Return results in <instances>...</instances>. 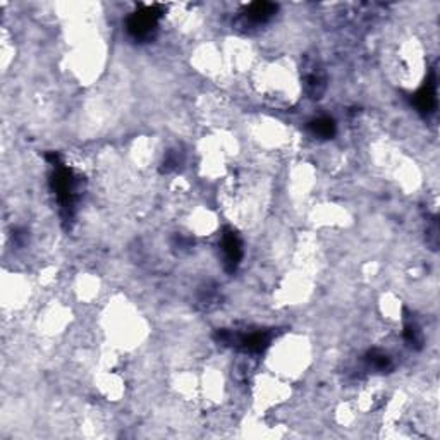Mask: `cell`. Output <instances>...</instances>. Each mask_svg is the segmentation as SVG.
Masks as SVG:
<instances>
[{
	"mask_svg": "<svg viewBox=\"0 0 440 440\" xmlns=\"http://www.w3.org/2000/svg\"><path fill=\"white\" fill-rule=\"evenodd\" d=\"M313 129L322 138H330L334 132V122L330 119H320L313 124Z\"/></svg>",
	"mask_w": 440,
	"mask_h": 440,
	"instance_id": "obj_1",
	"label": "cell"
}]
</instances>
